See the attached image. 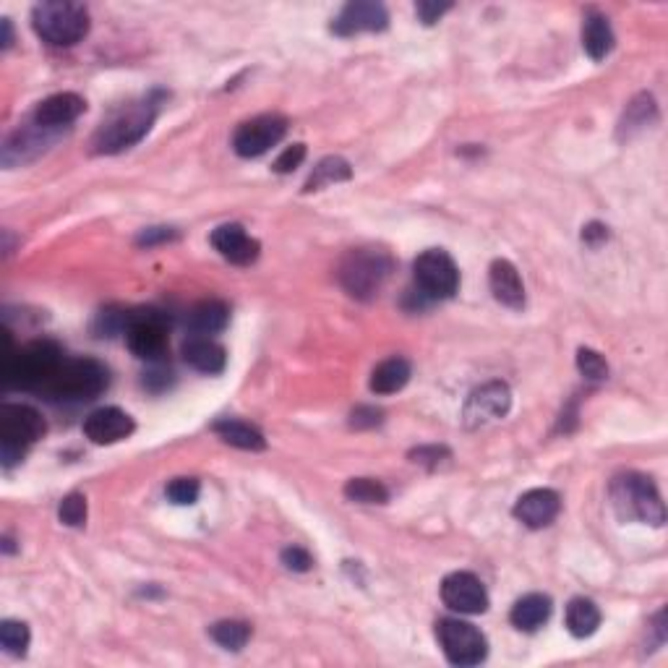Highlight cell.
<instances>
[{"label":"cell","instance_id":"1","mask_svg":"<svg viewBox=\"0 0 668 668\" xmlns=\"http://www.w3.org/2000/svg\"><path fill=\"white\" fill-rule=\"evenodd\" d=\"M107 387V368L92 358H63L40 392L50 402H87Z\"/></svg>","mask_w":668,"mask_h":668},{"label":"cell","instance_id":"2","mask_svg":"<svg viewBox=\"0 0 668 668\" xmlns=\"http://www.w3.org/2000/svg\"><path fill=\"white\" fill-rule=\"evenodd\" d=\"M157 100L147 97L141 102H131L128 107H121L118 113H113L97 128V134L92 139L94 154H118L123 149L136 147L144 136L149 134L154 118H157Z\"/></svg>","mask_w":668,"mask_h":668},{"label":"cell","instance_id":"3","mask_svg":"<svg viewBox=\"0 0 668 668\" xmlns=\"http://www.w3.org/2000/svg\"><path fill=\"white\" fill-rule=\"evenodd\" d=\"M611 504H614V512L619 515V520L624 522H648L655 528H661L663 522H666V507H663L661 494H658V488H655V483L650 481L648 475H619L611 483Z\"/></svg>","mask_w":668,"mask_h":668},{"label":"cell","instance_id":"4","mask_svg":"<svg viewBox=\"0 0 668 668\" xmlns=\"http://www.w3.org/2000/svg\"><path fill=\"white\" fill-rule=\"evenodd\" d=\"M395 261L379 248H355L340 264V285L358 301H371L387 285Z\"/></svg>","mask_w":668,"mask_h":668},{"label":"cell","instance_id":"5","mask_svg":"<svg viewBox=\"0 0 668 668\" xmlns=\"http://www.w3.org/2000/svg\"><path fill=\"white\" fill-rule=\"evenodd\" d=\"M32 27L47 45L71 47L89 34L87 8L68 0H47L34 6Z\"/></svg>","mask_w":668,"mask_h":668},{"label":"cell","instance_id":"6","mask_svg":"<svg viewBox=\"0 0 668 668\" xmlns=\"http://www.w3.org/2000/svg\"><path fill=\"white\" fill-rule=\"evenodd\" d=\"M45 421L29 405H0V462L3 468L11 470L16 462L24 460L27 449L34 441L45 436Z\"/></svg>","mask_w":668,"mask_h":668},{"label":"cell","instance_id":"7","mask_svg":"<svg viewBox=\"0 0 668 668\" xmlns=\"http://www.w3.org/2000/svg\"><path fill=\"white\" fill-rule=\"evenodd\" d=\"M61 361L63 353L55 342H29L27 348H21L19 353L8 355L6 381L16 389H34L37 392L50 379L55 368L61 366Z\"/></svg>","mask_w":668,"mask_h":668},{"label":"cell","instance_id":"8","mask_svg":"<svg viewBox=\"0 0 668 668\" xmlns=\"http://www.w3.org/2000/svg\"><path fill=\"white\" fill-rule=\"evenodd\" d=\"M413 277L418 293L428 301L452 298L460 288V269H457L455 259L441 248H428L415 259Z\"/></svg>","mask_w":668,"mask_h":668},{"label":"cell","instance_id":"9","mask_svg":"<svg viewBox=\"0 0 668 668\" xmlns=\"http://www.w3.org/2000/svg\"><path fill=\"white\" fill-rule=\"evenodd\" d=\"M436 640L447 655L449 663L455 666H478L486 661L488 642L478 627L462 619H441L436 624Z\"/></svg>","mask_w":668,"mask_h":668},{"label":"cell","instance_id":"10","mask_svg":"<svg viewBox=\"0 0 668 668\" xmlns=\"http://www.w3.org/2000/svg\"><path fill=\"white\" fill-rule=\"evenodd\" d=\"M167 329H170V321L157 308L131 311V321L126 329L128 348L141 361L160 363L167 350Z\"/></svg>","mask_w":668,"mask_h":668},{"label":"cell","instance_id":"11","mask_svg":"<svg viewBox=\"0 0 668 668\" xmlns=\"http://www.w3.org/2000/svg\"><path fill=\"white\" fill-rule=\"evenodd\" d=\"M285 134H288V121L282 115H256L238 126L233 136V149L238 157L251 160V157H261L264 152L277 147L285 139Z\"/></svg>","mask_w":668,"mask_h":668},{"label":"cell","instance_id":"12","mask_svg":"<svg viewBox=\"0 0 668 668\" xmlns=\"http://www.w3.org/2000/svg\"><path fill=\"white\" fill-rule=\"evenodd\" d=\"M509 408H512V392H509L507 384L504 381H488V384L478 387L468 397L462 418H465L470 428H478L504 418Z\"/></svg>","mask_w":668,"mask_h":668},{"label":"cell","instance_id":"13","mask_svg":"<svg viewBox=\"0 0 668 668\" xmlns=\"http://www.w3.org/2000/svg\"><path fill=\"white\" fill-rule=\"evenodd\" d=\"M441 601L457 614L475 616L488 608V593L473 572H452L441 582Z\"/></svg>","mask_w":668,"mask_h":668},{"label":"cell","instance_id":"14","mask_svg":"<svg viewBox=\"0 0 668 668\" xmlns=\"http://www.w3.org/2000/svg\"><path fill=\"white\" fill-rule=\"evenodd\" d=\"M389 14L387 8L374 0H353L342 8L340 16L334 19L332 32L340 37H353L361 32H381L387 29Z\"/></svg>","mask_w":668,"mask_h":668},{"label":"cell","instance_id":"15","mask_svg":"<svg viewBox=\"0 0 668 668\" xmlns=\"http://www.w3.org/2000/svg\"><path fill=\"white\" fill-rule=\"evenodd\" d=\"M562 512V499L551 488H533L522 494L515 504V517L530 530L548 528Z\"/></svg>","mask_w":668,"mask_h":668},{"label":"cell","instance_id":"16","mask_svg":"<svg viewBox=\"0 0 668 668\" xmlns=\"http://www.w3.org/2000/svg\"><path fill=\"white\" fill-rule=\"evenodd\" d=\"M212 246L220 251L222 259H228L230 264H238V267H248L259 259V241L251 238L241 225H220V228L212 233Z\"/></svg>","mask_w":668,"mask_h":668},{"label":"cell","instance_id":"17","mask_svg":"<svg viewBox=\"0 0 668 668\" xmlns=\"http://www.w3.org/2000/svg\"><path fill=\"white\" fill-rule=\"evenodd\" d=\"M84 434L92 444H115L134 434V418L121 408H100L84 421Z\"/></svg>","mask_w":668,"mask_h":668},{"label":"cell","instance_id":"18","mask_svg":"<svg viewBox=\"0 0 668 668\" xmlns=\"http://www.w3.org/2000/svg\"><path fill=\"white\" fill-rule=\"evenodd\" d=\"M87 110V102L84 97H79L76 92H61L53 94V97H47L37 105L34 110L32 121L42 128H63L68 123H74L81 113Z\"/></svg>","mask_w":668,"mask_h":668},{"label":"cell","instance_id":"19","mask_svg":"<svg viewBox=\"0 0 668 668\" xmlns=\"http://www.w3.org/2000/svg\"><path fill=\"white\" fill-rule=\"evenodd\" d=\"M488 285L494 293L496 301L507 308H522L525 306V285L517 272V267L507 259H496L488 269Z\"/></svg>","mask_w":668,"mask_h":668},{"label":"cell","instance_id":"20","mask_svg":"<svg viewBox=\"0 0 668 668\" xmlns=\"http://www.w3.org/2000/svg\"><path fill=\"white\" fill-rule=\"evenodd\" d=\"M53 128H42L37 123H32V128H19L14 136H8V141L3 144V154L0 160L6 167L21 165V162L32 160L37 154L45 149V144H50L53 139H45Z\"/></svg>","mask_w":668,"mask_h":668},{"label":"cell","instance_id":"21","mask_svg":"<svg viewBox=\"0 0 668 668\" xmlns=\"http://www.w3.org/2000/svg\"><path fill=\"white\" fill-rule=\"evenodd\" d=\"M183 361L201 374H220L228 363V355L220 342H214L212 337H188V342L183 345Z\"/></svg>","mask_w":668,"mask_h":668},{"label":"cell","instance_id":"22","mask_svg":"<svg viewBox=\"0 0 668 668\" xmlns=\"http://www.w3.org/2000/svg\"><path fill=\"white\" fill-rule=\"evenodd\" d=\"M230 308L222 301H201L188 311V332L191 337H212L228 327Z\"/></svg>","mask_w":668,"mask_h":668},{"label":"cell","instance_id":"23","mask_svg":"<svg viewBox=\"0 0 668 668\" xmlns=\"http://www.w3.org/2000/svg\"><path fill=\"white\" fill-rule=\"evenodd\" d=\"M548 616H551V598L543 593H530L512 606L509 619L522 632H535L548 622Z\"/></svg>","mask_w":668,"mask_h":668},{"label":"cell","instance_id":"24","mask_svg":"<svg viewBox=\"0 0 668 668\" xmlns=\"http://www.w3.org/2000/svg\"><path fill=\"white\" fill-rule=\"evenodd\" d=\"M212 431L220 436L225 444L246 449V452H261V449L267 447V439H264L259 428L248 426V423L243 421H230V418H225V421L214 423Z\"/></svg>","mask_w":668,"mask_h":668},{"label":"cell","instance_id":"25","mask_svg":"<svg viewBox=\"0 0 668 668\" xmlns=\"http://www.w3.org/2000/svg\"><path fill=\"white\" fill-rule=\"evenodd\" d=\"M582 47L593 61H603L611 50H614V32L608 24L606 16L590 14L582 27Z\"/></svg>","mask_w":668,"mask_h":668},{"label":"cell","instance_id":"26","mask_svg":"<svg viewBox=\"0 0 668 668\" xmlns=\"http://www.w3.org/2000/svg\"><path fill=\"white\" fill-rule=\"evenodd\" d=\"M413 368L405 358H389V361L379 363L371 374V389L376 395H395L410 381Z\"/></svg>","mask_w":668,"mask_h":668},{"label":"cell","instance_id":"27","mask_svg":"<svg viewBox=\"0 0 668 668\" xmlns=\"http://www.w3.org/2000/svg\"><path fill=\"white\" fill-rule=\"evenodd\" d=\"M601 627V611L590 598H575L567 606V629L572 637H590Z\"/></svg>","mask_w":668,"mask_h":668},{"label":"cell","instance_id":"28","mask_svg":"<svg viewBox=\"0 0 668 668\" xmlns=\"http://www.w3.org/2000/svg\"><path fill=\"white\" fill-rule=\"evenodd\" d=\"M350 178H353V167H350L348 160H342V157H324V160L314 167V173L308 175L303 191L311 194V191H321V188L350 181Z\"/></svg>","mask_w":668,"mask_h":668},{"label":"cell","instance_id":"29","mask_svg":"<svg viewBox=\"0 0 668 668\" xmlns=\"http://www.w3.org/2000/svg\"><path fill=\"white\" fill-rule=\"evenodd\" d=\"M212 640L225 650H241L251 640V624L238 622V619H225L212 627Z\"/></svg>","mask_w":668,"mask_h":668},{"label":"cell","instance_id":"30","mask_svg":"<svg viewBox=\"0 0 668 668\" xmlns=\"http://www.w3.org/2000/svg\"><path fill=\"white\" fill-rule=\"evenodd\" d=\"M345 496L358 504H387L389 491L384 483L374 481V478H353L345 483Z\"/></svg>","mask_w":668,"mask_h":668},{"label":"cell","instance_id":"31","mask_svg":"<svg viewBox=\"0 0 668 668\" xmlns=\"http://www.w3.org/2000/svg\"><path fill=\"white\" fill-rule=\"evenodd\" d=\"M655 118V102L648 94H640L632 105H627V113L622 118V131H627V136L632 131H640V128L650 126Z\"/></svg>","mask_w":668,"mask_h":668},{"label":"cell","instance_id":"32","mask_svg":"<svg viewBox=\"0 0 668 668\" xmlns=\"http://www.w3.org/2000/svg\"><path fill=\"white\" fill-rule=\"evenodd\" d=\"M0 645L11 655H24L29 648V627L16 619H6L0 624Z\"/></svg>","mask_w":668,"mask_h":668},{"label":"cell","instance_id":"33","mask_svg":"<svg viewBox=\"0 0 668 668\" xmlns=\"http://www.w3.org/2000/svg\"><path fill=\"white\" fill-rule=\"evenodd\" d=\"M577 368L588 381H606L608 379V363L601 353L590 348L577 350Z\"/></svg>","mask_w":668,"mask_h":668},{"label":"cell","instance_id":"34","mask_svg":"<svg viewBox=\"0 0 668 668\" xmlns=\"http://www.w3.org/2000/svg\"><path fill=\"white\" fill-rule=\"evenodd\" d=\"M58 517L68 528H81L87 522V499H84V494H68L61 501Z\"/></svg>","mask_w":668,"mask_h":668},{"label":"cell","instance_id":"35","mask_svg":"<svg viewBox=\"0 0 668 668\" xmlns=\"http://www.w3.org/2000/svg\"><path fill=\"white\" fill-rule=\"evenodd\" d=\"M167 499L173 501V504H181V507L194 504L199 499V481L196 478H175L167 486Z\"/></svg>","mask_w":668,"mask_h":668},{"label":"cell","instance_id":"36","mask_svg":"<svg viewBox=\"0 0 668 668\" xmlns=\"http://www.w3.org/2000/svg\"><path fill=\"white\" fill-rule=\"evenodd\" d=\"M303 160H306V144H293V147L285 149V152L274 160V173L280 175L293 173L295 167H301Z\"/></svg>","mask_w":668,"mask_h":668},{"label":"cell","instance_id":"37","mask_svg":"<svg viewBox=\"0 0 668 668\" xmlns=\"http://www.w3.org/2000/svg\"><path fill=\"white\" fill-rule=\"evenodd\" d=\"M282 564L293 572H308V569L314 567V559L308 554L306 548L301 546H288L282 551Z\"/></svg>","mask_w":668,"mask_h":668},{"label":"cell","instance_id":"38","mask_svg":"<svg viewBox=\"0 0 668 668\" xmlns=\"http://www.w3.org/2000/svg\"><path fill=\"white\" fill-rule=\"evenodd\" d=\"M449 8H452V3L449 0H421L418 6H415V14H418V19L423 21V24H436V21L441 19V16L447 14Z\"/></svg>","mask_w":668,"mask_h":668},{"label":"cell","instance_id":"39","mask_svg":"<svg viewBox=\"0 0 668 668\" xmlns=\"http://www.w3.org/2000/svg\"><path fill=\"white\" fill-rule=\"evenodd\" d=\"M170 384H173V371L162 366V363H154L144 374V387L152 389V392H165Z\"/></svg>","mask_w":668,"mask_h":668},{"label":"cell","instance_id":"40","mask_svg":"<svg viewBox=\"0 0 668 668\" xmlns=\"http://www.w3.org/2000/svg\"><path fill=\"white\" fill-rule=\"evenodd\" d=\"M381 423V410L376 408H358L350 415V426L353 428H374Z\"/></svg>","mask_w":668,"mask_h":668},{"label":"cell","instance_id":"41","mask_svg":"<svg viewBox=\"0 0 668 668\" xmlns=\"http://www.w3.org/2000/svg\"><path fill=\"white\" fill-rule=\"evenodd\" d=\"M173 238H178V233H175L173 228H149L139 235V246L149 248V246H154V243L173 241Z\"/></svg>","mask_w":668,"mask_h":668},{"label":"cell","instance_id":"42","mask_svg":"<svg viewBox=\"0 0 668 668\" xmlns=\"http://www.w3.org/2000/svg\"><path fill=\"white\" fill-rule=\"evenodd\" d=\"M447 455V449H441V447H421V449H415L413 455V462H423V465H439V460L441 457Z\"/></svg>","mask_w":668,"mask_h":668},{"label":"cell","instance_id":"43","mask_svg":"<svg viewBox=\"0 0 668 668\" xmlns=\"http://www.w3.org/2000/svg\"><path fill=\"white\" fill-rule=\"evenodd\" d=\"M606 228H603L601 222H590L588 228H582V241L590 243V246H595L598 241H606Z\"/></svg>","mask_w":668,"mask_h":668},{"label":"cell","instance_id":"44","mask_svg":"<svg viewBox=\"0 0 668 668\" xmlns=\"http://www.w3.org/2000/svg\"><path fill=\"white\" fill-rule=\"evenodd\" d=\"M0 27H3V37H0V42H3V47H11V42H14V29H11V21L3 19L0 21Z\"/></svg>","mask_w":668,"mask_h":668}]
</instances>
